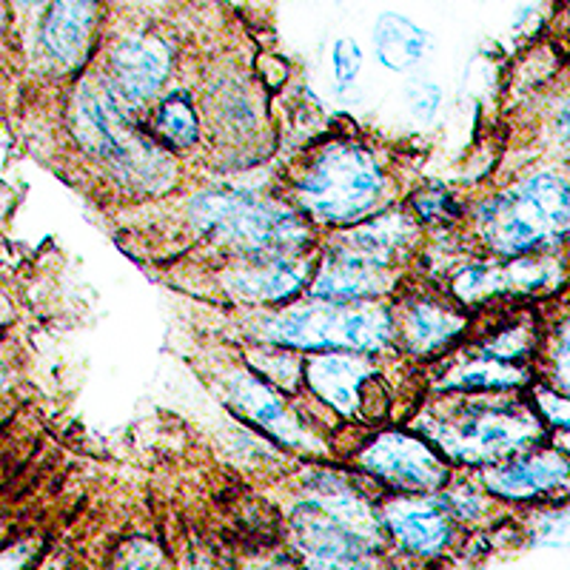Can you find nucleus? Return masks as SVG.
Instances as JSON below:
<instances>
[{"label":"nucleus","mask_w":570,"mask_h":570,"mask_svg":"<svg viewBox=\"0 0 570 570\" xmlns=\"http://www.w3.org/2000/svg\"><path fill=\"white\" fill-rule=\"evenodd\" d=\"M451 468L480 473L548 440V428L525 391L513 394H436L411 420Z\"/></svg>","instance_id":"nucleus-1"},{"label":"nucleus","mask_w":570,"mask_h":570,"mask_svg":"<svg viewBox=\"0 0 570 570\" xmlns=\"http://www.w3.org/2000/svg\"><path fill=\"white\" fill-rule=\"evenodd\" d=\"M473 237L488 257L570 252V171L537 169L482 197Z\"/></svg>","instance_id":"nucleus-2"},{"label":"nucleus","mask_w":570,"mask_h":570,"mask_svg":"<svg viewBox=\"0 0 570 570\" xmlns=\"http://www.w3.org/2000/svg\"><path fill=\"white\" fill-rule=\"evenodd\" d=\"M385 200L389 171L374 149L356 140L323 142L292 183V206L305 220L337 232L383 212Z\"/></svg>","instance_id":"nucleus-3"},{"label":"nucleus","mask_w":570,"mask_h":570,"mask_svg":"<svg viewBox=\"0 0 570 570\" xmlns=\"http://www.w3.org/2000/svg\"><path fill=\"white\" fill-rule=\"evenodd\" d=\"M71 131L86 155L131 191L160 195L175 183V157L117 106L104 80L89 78L78 86L71 100Z\"/></svg>","instance_id":"nucleus-4"},{"label":"nucleus","mask_w":570,"mask_h":570,"mask_svg":"<svg viewBox=\"0 0 570 570\" xmlns=\"http://www.w3.org/2000/svg\"><path fill=\"white\" fill-rule=\"evenodd\" d=\"M188 220L243 259L299 257L314 243V226L292 203L252 191H200L188 203Z\"/></svg>","instance_id":"nucleus-5"},{"label":"nucleus","mask_w":570,"mask_h":570,"mask_svg":"<svg viewBox=\"0 0 570 570\" xmlns=\"http://www.w3.org/2000/svg\"><path fill=\"white\" fill-rule=\"evenodd\" d=\"M254 337L263 345L297 351V354H351L380 356L394 348V312L389 303H323V299H294L274 308L257 323Z\"/></svg>","instance_id":"nucleus-6"},{"label":"nucleus","mask_w":570,"mask_h":570,"mask_svg":"<svg viewBox=\"0 0 570 570\" xmlns=\"http://www.w3.org/2000/svg\"><path fill=\"white\" fill-rule=\"evenodd\" d=\"M383 537L345 525L312 499L299 497L288 511V551L299 570H391Z\"/></svg>","instance_id":"nucleus-7"},{"label":"nucleus","mask_w":570,"mask_h":570,"mask_svg":"<svg viewBox=\"0 0 570 570\" xmlns=\"http://www.w3.org/2000/svg\"><path fill=\"white\" fill-rule=\"evenodd\" d=\"M356 473L383 493H402V497H434L448 480L454 476V468L445 456L416 431H376L368 442L356 448Z\"/></svg>","instance_id":"nucleus-8"},{"label":"nucleus","mask_w":570,"mask_h":570,"mask_svg":"<svg viewBox=\"0 0 570 570\" xmlns=\"http://www.w3.org/2000/svg\"><path fill=\"white\" fill-rule=\"evenodd\" d=\"M391 312H394L396 345L416 363H436L448 351L465 343L473 325L471 312L448 297L445 288L440 292L431 285L420 292L400 294Z\"/></svg>","instance_id":"nucleus-9"},{"label":"nucleus","mask_w":570,"mask_h":570,"mask_svg":"<svg viewBox=\"0 0 570 570\" xmlns=\"http://www.w3.org/2000/svg\"><path fill=\"white\" fill-rule=\"evenodd\" d=\"M476 480L502 505H559L570 502V456L544 440L485 468Z\"/></svg>","instance_id":"nucleus-10"},{"label":"nucleus","mask_w":570,"mask_h":570,"mask_svg":"<svg viewBox=\"0 0 570 570\" xmlns=\"http://www.w3.org/2000/svg\"><path fill=\"white\" fill-rule=\"evenodd\" d=\"M380 376V365L371 354L331 351L308 354L303 363V383L308 391L348 422H371L380 416V402H374Z\"/></svg>","instance_id":"nucleus-11"},{"label":"nucleus","mask_w":570,"mask_h":570,"mask_svg":"<svg viewBox=\"0 0 570 570\" xmlns=\"http://www.w3.org/2000/svg\"><path fill=\"white\" fill-rule=\"evenodd\" d=\"M385 542L396 553L420 562H436L460 539L456 519L445 511L440 497H402L385 493L376 505Z\"/></svg>","instance_id":"nucleus-12"},{"label":"nucleus","mask_w":570,"mask_h":570,"mask_svg":"<svg viewBox=\"0 0 570 570\" xmlns=\"http://www.w3.org/2000/svg\"><path fill=\"white\" fill-rule=\"evenodd\" d=\"M175 66V55L166 40L155 35H124L106 55L104 86L120 109L129 115L142 111L157 100Z\"/></svg>","instance_id":"nucleus-13"},{"label":"nucleus","mask_w":570,"mask_h":570,"mask_svg":"<svg viewBox=\"0 0 570 570\" xmlns=\"http://www.w3.org/2000/svg\"><path fill=\"white\" fill-rule=\"evenodd\" d=\"M226 402L234 414L243 416L248 425L259 428L268 440L283 448H297V451H314L317 436L312 428H305L297 411L283 400L272 383L254 374L252 368H237L226 376Z\"/></svg>","instance_id":"nucleus-14"},{"label":"nucleus","mask_w":570,"mask_h":570,"mask_svg":"<svg viewBox=\"0 0 570 570\" xmlns=\"http://www.w3.org/2000/svg\"><path fill=\"white\" fill-rule=\"evenodd\" d=\"M317 259L308 254L299 257L274 259H243V266H234L223 277L226 292L237 303L257 305V308H283L308 292Z\"/></svg>","instance_id":"nucleus-15"},{"label":"nucleus","mask_w":570,"mask_h":570,"mask_svg":"<svg viewBox=\"0 0 570 570\" xmlns=\"http://www.w3.org/2000/svg\"><path fill=\"white\" fill-rule=\"evenodd\" d=\"M396 283H400V274L391 268L371 266L365 259L328 243L325 254L317 259L305 297L340 305L380 303L400 288Z\"/></svg>","instance_id":"nucleus-16"},{"label":"nucleus","mask_w":570,"mask_h":570,"mask_svg":"<svg viewBox=\"0 0 570 570\" xmlns=\"http://www.w3.org/2000/svg\"><path fill=\"white\" fill-rule=\"evenodd\" d=\"M420 228L422 226L411 217L409 208H394V212L383 208V212H376L368 220L340 228L331 237V246L343 248V252L365 259L371 266L396 272L402 259L409 257L416 237H420Z\"/></svg>","instance_id":"nucleus-17"},{"label":"nucleus","mask_w":570,"mask_h":570,"mask_svg":"<svg viewBox=\"0 0 570 570\" xmlns=\"http://www.w3.org/2000/svg\"><path fill=\"white\" fill-rule=\"evenodd\" d=\"M98 0H52L46 9L40 43L46 55L63 69H75L86 60L95 40Z\"/></svg>","instance_id":"nucleus-18"},{"label":"nucleus","mask_w":570,"mask_h":570,"mask_svg":"<svg viewBox=\"0 0 570 570\" xmlns=\"http://www.w3.org/2000/svg\"><path fill=\"white\" fill-rule=\"evenodd\" d=\"M371 43L376 60L389 71L416 69L431 52V35L400 12H383L376 18Z\"/></svg>","instance_id":"nucleus-19"},{"label":"nucleus","mask_w":570,"mask_h":570,"mask_svg":"<svg viewBox=\"0 0 570 570\" xmlns=\"http://www.w3.org/2000/svg\"><path fill=\"white\" fill-rule=\"evenodd\" d=\"M553 303V299H551ZM542 317V340L537 351V380L570 396V294L553 303Z\"/></svg>","instance_id":"nucleus-20"},{"label":"nucleus","mask_w":570,"mask_h":570,"mask_svg":"<svg viewBox=\"0 0 570 570\" xmlns=\"http://www.w3.org/2000/svg\"><path fill=\"white\" fill-rule=\"evenodd\" d=\"M149 135L169 151H188L200 142V120L186 91H171L157 104Z\"/></svg>","instance_id":"nucleus-21"},{"label":"nucleus","mask_w":570,"mask_h":570,"mask_svg":"<svg viewBox=\"0 0 570 570\" xmlns=\"http://www.w3.org/2000/svg\"><path fill=\"white\" fill-rule=\"evenodd\" d=\"M436 497H440L445 511L456 519V525L460 528L485 522L488 513L497 505V499L482 488V482L476 480V473H473V480L471 476H456L454 473Z\"/></svg>","instance_id":"nucleus-22"},{"label":"nucleus","mask_w":570,"mask_h":570,"mask_svg":"<svg viewBox=\"0 0 570 570\" xmlns=\"http://www.w3.org/2000/svg\"><path fill=\"white\" fill-rule=\"evenodd\" d=\"M409 212L420 226L436 228L454 226L465 217V206H462L460 195L442 186V183H428V186L416 188L409 200Z\"/></svg>","instance_id":"nucleus-23"},{"label":"nucleus","mask_w":570,"mask_h":570,"mask_svg":"<svg viewBox=\"0 0 570 570\" xmlns=\"http://www.w3.org/2000/svg\"><path fill=\"white\" fill-rule=\"evenodd\" d=\"M303 363L305 356H299L297 351H285L266 345V351H254L248 356V368L257 376H263L266 383H272L274 389L294 391L297 383L303 380Z\"/></svg>","instance_id":"nucleus-24"},{"label":"nucleus","mask_w":570,"mask_h":570,"mask_svg":"<svg viewBox=\"0 0 570 570\" xmlns=\"http://www.w3.org/2000/svg\"><path fill=\"white\" fill-rule=\"evenodd\" d=\"M46 553H49V539L43 533H18L0 542V570H35Z\"/></svg>","instance_id":"nucleus-25"},{"label":"nucleus","mask_w":570,"mask_h":570,"mask_svg":"<svg viewBox=\"0 0 570 570\" xmlns=\"http://www.w3.org/2000/svg\"><path fill=\"white\" fill-rule=\"evenodd\" d=\"M528 400H531L533 411L539 414V420L544 422V428L551 431V434H562V431H570V396L559 394L553 391L551 385L539 383L533 380L531 389L525 391Z\"/></svg>","instance_id":"nucleus-26"},{"label":"nucleus","mask_w":570,"mask_h":570,"mask_svg":"<svg viewBox=\"0 0 570 570\" xmlns=\"http://www.w3.org/2000/svg\"><path fill=\"white\" fill-rule=\"evenodd\" d=\"M363 71V49L354 38L343 35V38L334 40V49H331V75H334V91L345 95V91L354 89L356 78Z\"/></svg>","instance_id":"nucleus-27"},{"label":"nucleus","mask_w":570,"mask_h":570,"mask_svg":"<svg viewBox=\"0 0 570 570\" xmlns=\"http://www.w3.org/2000/svg\"><path fill=\"white\" fill-rule=\"evenodd\" d=\"M405 104H409V111L416 124L431 126L442 109V89L434 80H414L405 89Z\"/></svg>","instance_id":"nucleus-28"},{"label":"nucleus","mask_w":570,"mask_h":570,"mask_svg":"<svg viewBox=\"0 0 570 570\" xmlns=\"http://www.w3.org/2000/svg\"><path fill=\"white\" fill-rule=\"evenodd\" d=\"M548 135H551L553 149L562 157L564 171H570V91L557 100L551 111V126H548Z\"/></svg>","instance_id":"nucleus-29"},{"label":"nucleus","mask_w":570,"mask_h":570,"mask_svg":"<svg viewBox=\"0 0 570 570\" xmlns=\"http://www.w3.org/2000/svg\"><path fill=\"white\" fill-rule=\"evenodd\" d=\"M120 570H166L160 548L149 539H135L126 548V557L120 559Z\"/></svg>","instance_id":"nucleus-30"},{"label":"nucleus","mask_w":570,"mask_h":570,"mask_svg":"<svg viewBox=\"0 0 570 570\" xmlns=\"http://www.w3.org/2000/svg\"><path fill=\"white\" fill-rule=\"evenodd\" d=\"M237 570H299V564L292 557V551H266L240 559Z\"/></svg>","instance_id":"nucleus-31"},{"label":"nucleus","mask_w":570,"mask_h":570,"mask_svg":"<svg viewBox=\"0 0 570 570\" xmlns=\"http://www.w3.org/2000/svg\"><path fill=\"white\" fill-rule=\"evenodd\" d=\"M35 570H71L69 551H49Z\"/></svg>","instance_id":"nucleus-32"},{"label":"nucleus","mask_w":570,"mask_h":570,"mask_svg":"<svg viewBox=\"0 0 570 570\" xmlns=\"http://www.w3.org/2000/svg\"><path fill=\"white\" fill-rule=\"evenodd\" d=\"M548 440H551L562 454L570 456V431H562V434H548Z\"/></svg>","instance_id":"nucleus-33"},{"label":"nucleus","mask_w":570,"mask_h":570,"mask_svg":"<svg viewBox=\"0 0 570 570\" xmlns=\"http://www.w3.org/2000/svg\"><path fill=\"white\" fill-rule=\"evenodd\" d=\"M9 380H12V376H9V365L3 363V360H0V396L7 394V389H9Z\"/></svg>","instance_id":"nucleus-34"},{"label":"nucleus","mask_w":570,"mask_h":570,"mask_svg":"<svg viewBox=\"0 0 570 570\" xmlns=\"http://www.w3.org/2000/svg\"><path fill=\"white\" fill-rule=\"evenodd\" d=\"M0 20H3V0H0Z\"/></svg>","instance_id":"nucleus-35"},{"label":"nucleus","mask_w":570,"mask_h":570,"mask_svg":"<svg viewBox=\"0 0 570 570\" xmlns=\"http://www.w3.org/2000/svg\"><path fill=\"white\" fill-rule=\"evenodd\" d=\"M568 294H570V285H568Z\"/></svg>","instance_id":"nucleus-36"},{"label":"nucleus","mask_w":570,"mask_h":570,"mask_svg":"<svg viewBox=\"0 0 570 570\" xmlns=\"http://www.w3.org/2000/svg\"><path fill=\"white\" fill-rule=\"evenodd\" d=\"M0 542H3V537H0Z\"/></svg>","instance_id":"nucleus-37"}]
</instances>
